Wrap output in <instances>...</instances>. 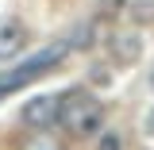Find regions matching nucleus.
I'll list each match as a JSON object with an SVG mask.
<instances>
[{
  "label": "nucleus",
  "mask_w": 154,
  "mask_h": 150,
  "mask_svg": "<svg viewBox=\"0 0 154 150\" xmlns=\"http://www.w3.org/2000/svg\"><path fill=\"white\" fill-rule=\"evenodd\" d=\"M58 123L66 127L69 135H93L100 131V123H104V104L89 93H69L62 96V115H58Z\"/></svg>",
  "instance_id": "1"
},
{
  "label": "nucleus",
  "mask_w": 154,
  "mask_h": 150,
  "mask_svg": "<svg viewBox=\"0 0 154 150\" xmlns=\"http://www.w3.org/2000/svg\"><path fill=\"white\" fill-rule=\"evenodd\" d=\"M66 50H69V42H54V46H46V50H38V54H31L19 69H12V73L0 77V96L16 93V89H23V85H31V81H38V77L46 73L50 66H58L62 58H66Z\"/></svg>",
  "instance_id": "2"
},
{
  "label": "nucleus",
  "mask_w": 154,
  "mask_h": 150,
  "mask_svg": "<svg viewBox=\"0 0 154 150\" xmlns=\"http://www.w3.org/2000/svg\"><path fill=\"white\" fill-rule=\"evenodd\" d=\"M58 115H62V96H31L19 112V123L27 131H46L58 123Z\"/></svg>",
  "instance_id": "3"
},
{
  "label": "nucleus",
  "mask_w": 154,
  "mask_h": 150,
  "mask_svg": "<svg viewBox=\"0 0 154 150\" xmlns=\"http://www.w3.org/2000/svg\"><path fill=\"white\" fill-rule=\"evenodd\" d=\"M27 46V31H23V23L19 19H0V62H8V58H16L19 50Z\"/></svg>",
  "instance_id": "4"
},
{
  "label": "nucleus",
  "mask_w": 154,
  "mask_h": 150,
  "mask_svg": "<svg viewBox=\"0 0 154 150\" xmlns=\"http://www.w3.org/2000/svg\"><path fill=\"white\" fill-rule=\"evenodd\" d=\"M108 50H112V58H116V62H123V66H127V62H135V58H139L143 42H139L131 31H119V35H112V38H108Z\"/></svg>",
  "instance_id": "5"
},
{
  "label": "nucleus",
  "mask_w": 154,
  "mask_h": 150,
  "mask_svg": "<svg viewBox=\"0 0 154 150\" xmlns=\"http://www.w3.org/2000/svg\"><path fill=\"white\" fill-rule=\"evenodd\" d=\"M23 150H62V142H58L54 135H46V131H35L23 142Z\"/></svg>",
  "instance_id": "6"
},
{
  "label": "nucleus",
  "mask_w": 154,
  "mask_h": 150,
  "mask_svg": "<svg viewBox=\"0 0 154 150\" xmlns=\"http://www.w3.org/2000/svg\"><path fill=\"white\" fill-rule=\"evenodd\" d=\"M131 19L135 23H154V0H135L131 4Z\"/></svg>",
  "instance_id": "7"
},
{
  "label": "nucleus",
  "mask_w": 154,
  "mask_h": 150,
  "mask_svg": "<svg viewBox=\"0 0 154 150\" xmlns=\"http://www.w3.org/2000/svg\"><path fill=\"white\" fill-rule=\"evenodd\" d=\"M100 150H123V139L116 131H104V139H100Z\"/></svg>",
  "instance_id": "8"
},
{
  "label": "nucleus",
  "mask_w": 154,
  "mask_h": 150,
  "mask_svg": "<svg viewBox=\"0 0 154 150\" xmlns=\"http://www.w3.org/2000/svg\"><path fill=\"white\" fill-rule=\"evenodd\" d=\"M100 8L104 12H116V8H123V0H100Z\"/></svg>",
  "instance_id": "9"
},
{
  "label": "nucleus",
  "mask_w": 154,
  "mask_h": 150,
  "mask_svg": "<svg viewBox=\"0 0 154 150\" xmlns=\"http://www.w3.org/2000/svg\"><path fill=\"white\" fill-rule=\"evenodd\" d=\"M146 131L154 135V108H150V112H146Z\"/></svg>",
  "instance_id": "10"
},
{
  "label": "nucleus",
  "mask_w": 154,
  "mask_h": 150,
  "mask_svg": "<svg viewBox=\"0 0 154 150\" xmlns=\"http://www.w3.org/2000/svg\"><path fill=\"white\" fill-rule=\"evenodd\" d=\"M150 85H154V77H150Z\"/></svg>",
  "instance_id": "11"
}]
</instances>
